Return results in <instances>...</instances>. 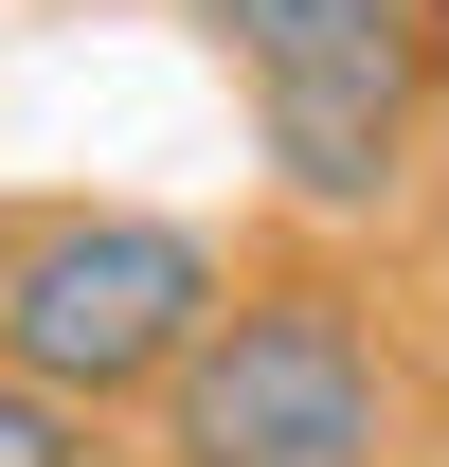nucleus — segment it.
Instances as JSON below:
<instances>
[{"instance_id": "obj_1", "label": "nucleus", "mask_w": 449, "mask_h": 467, "mask_svg": "<svg viewBox=\"0 0 449 467\" xmlns=\"http://www.w3.org/2000/svg\"><path fill=\"white\" fill-rule=\"evenodd\" d=\"M216 18L234 90H252V144L306 216H395L413 180V109H432V36L413 0H198Z\"/></svg>"}, {"instance_id": "obj_2", "label": "nucleus", "mask_w": 449, "mask_h": 467, "mask_svg": "<svg viewBox=\"0 0 449 467\" xmlns=\"http://www.w3.org/2000/svg\"><path fill=\"white\" fill-rule=\"evenodd\" d=\"M395 450V359L360 288L270 270L216 306V342L162 378V467H378Z\"/></svg>"}, {"instance_id": "obj_3", "label": "nucleus", "mask_w": 449, "mask_h": 467, "mask_svg": "<svg viewBox=\"0 0 449 467\" xmlns=\"http://www.w3.org/2000/svg\"><path fill=\"white\" fill-rule=\"evenodd\" d=\"M216 306H234V270L180 216H18V252H0V359L90 396V413L162 396L216 342Z\"/></svg>"}, {"instance_id": "obj_4", "label": "nucleus", "mask_w": 449, "mask_h": 467, "mask_svg": "<svg viewBox=\"0 0 449 467\" xmlns=\"http://www.w3.org/2000/svg\"><path fill=\"white\" fill-rule=\"evenodd\" d=\"M0 467H90V396H55V378L0 359Z\"/></svg>"}]
</instances>
